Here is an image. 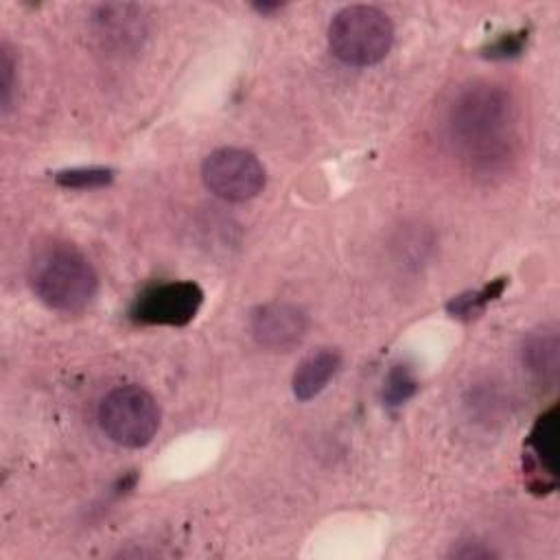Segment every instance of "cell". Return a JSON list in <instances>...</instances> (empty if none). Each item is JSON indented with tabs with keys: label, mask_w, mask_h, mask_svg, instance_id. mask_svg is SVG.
Masks as SVG:
<instances>
[{
	"label": "cell",
	"mask_w": 560,
	"mask_h": 560,
	"mask_svg": "<svg viewBox=\"0 0 560 560\" xmlns=\"http://www.w3.org/2000/svg\"><path fill=\"white\" fill-rule=\"evenodd\" d=\"M254 9H256L258 13H271V11L280 9V4H278V2H256Z\"/></svg>",
	"instance_id": "ac0fdd59"
},
{
	"label": "cell",
	"mask_w": 560,
	"mask_h": 560,
	"mask_svg": "<svg viewBox=\"0 0 560 560\" xmlns=\"http://www.w3.org/2000/svg\"><path fill=\"white\" fill-rule=\"evenodd\" d=\"M420 383L407 363H394L383 383V400L387 407H402L416 396Z\"/></svg>",
	"instance_id": "4fadbf2b"
},
{
	"label": "cell",
	"mask_w": 560,
	"mask_h": 560,
	"mask_svg": "<svg viewBox=\"0 0 560 560\" xmlns=\"http://www.w3.org/2000/svg\"><path fill=\"white\" fill-rule=\"evenodd\" d=\"M392 44L394 24L376 7L350 4L330 20L328 46L348 66H374L387 57Z\"/></svg>",
	"instance_id": "3957f363"
},
{
	"label": "cell",
	"mask_w": 560,
	"mask_h": 560,
	"mask_svg": "<svg viewBox=\"0 0 560 560\" xmlns=\"http://www.w3.org/2000/svg\"><path fill=\"white\" fill-rule=\"evenodd\" d=\"M90 28L103 50L129 55L142 48L149 35V20L140 4L105 2L92 9Z\"/></svg>",
	"instance_id": "52a82bcc"
},
{
	"label": "cell",
	"mask_w": 560,
	"mask_h": 560,
	"mask_svg": "<svg viewBox=\"0 0 560 560\" xmlns=\"http://www.w3.org/2000/svg\"><path fill=\"white\" fill-rule=\"evenodd\" d=\"M525 39H527V33L525 31H518V33H503L499 35L492 44H488L483 48V55L490 57V59H510V57H516L523 46H525Z\"/></svg>",
	"instance_id": "2e32d148"
},
{
	"label": "cell",
	"mask_w": 560,
	"mask_h": 560,
	"mask_svg": "<svg viewBox=\"0 0 560 560\" xmlns=\"http://www.w3.org/2000/svg\"><path fill=\"white\" fill-rule=\"evenodd\" d=\"M339 365H341V354L332 348H322L308 354L306 359L300 361V365L293 372V378H291L293 396L300 402L315 398L337 374Z\"/></svg>",
	"instance_id": "8fae6325"
},
{
	"label": "cell",
	"mask_w": 560,
	"mask_h": 560,
	"mask_svg": "<svg viewBox=\"0 0 560 560\" xmlns=\"http://www.w3.org/2000/svg\"><path fill=\"white\" fill-rule=\"evenodd\" d=\"M201 177L212 195L232 203L254 199L267 182L265 166L258 162V158L236 147L212 151L203 160Z\"/></svg>",
	"instance_id": "5b68a950"
},
{
	"label": "cell",
	"mask_w": 560,
	"mask_h": 560,
	"mask_svg": "<svg viewBox=\"0 0 560 560\" xmlns=\"http://www.w3.org/2000/svg\"><path fill=\"white\" fill-rule=\"evenodd\" d=\"M28 282L46 306L63 313L85 308L98 289L92 262L68 243L42 247L31 260Z\"/></svg>",
	"instance_id": "7a4b0ae2"
},
{
	"label": "cell",
	"mask_w": 560,
	"mask_h": 560,
	"mask_svg": "<svg viewBox=\"0 0 560 560\" xmlns=\"http://www.w3.org/2000/svg\"><path fill=\"white\" fill-rule=\"evenodd\" d=\"M15 92H18V63L13 57V50L7 42L0 46V109L2 116H9V112L15 105Z\"/></svg>",
	"instance_id": "9a60e30c"
},
{
	"label": "cell",
	"mask_w": 560,
	"mask_h": 560,
	"mask_svg": "<svg viewBox=\"0 0 560 560\" xmlns=\"http://www.w3.org/2000/svg\"><path fill=\"white\" fill-rule=\"evenodd\" d=\"M451 556H455V558H464V560H470V558H490V556H494V551L492 549H488V547H481V542H475V545H470V542H464V547H459V549H453V553Z\"/></svg>",
	"instance_id": "e0dca14e"
},
{
	"label": "cell",
	"mask_w": 560,
	"mask_h": 560,
	"mask_svg": "<svg viewBox=\"0 0 560 560\" xmlns=\"http://www.w3.org/2000/svg\"><path fill=\"white\" fill-rule=\"evenodd\" d=\"M160 405L140 385H120L98 405V427L118 446L142 448L160 429Z\"/></svg>",
	"instance_id": "277c9868"
},
{
	"label": "cell",
	"mask_w": 560,
	"mask_h": 560,
	"mask_svg": "<svg viewBox=\"0 0 560 560\" xmlns=\"http://www.w3.org/2000/svg\"><path fill=\"white\" fill-rule=\"evenodd\" d=\"M55 182L63 188L94 190V188L109 186L114 182V171L105 166H77V168H66L55 173Z\"/></svg>",
	"instance_id": "5bb4252c"
},
{
	"label": "cell",
	"mask_w": 560,
	"mask_h": 560,
	"mask_svg": "<svg viewBox=\"0 0 560 560\" xmlns=\"http://www.w3.org/2000/svg\"><path fill=\"white\" fill-rule=\"evenodd\" d=\"M306 328V313L291 302H265L249 313V335L269 352L295 348L304 339Z\"/></svg>",
	"instance_id": "ba28073f"
},
{
	"label": "cell",
	"mask_w": 560,
	"mask_h": 560,
	"mask_svg": "<svg viewBox=\"0 0 560 560\" xmlns=\"http://www.w3.org/2000/svg\"><path fill=\"white\" fill-rule=\"evenodd\" d=\"M203 304V289L192 280L160 282L136 295L129 319L142 326H186Z\"/></svg>",
	"instance_id": "8992f818"
},
{
	"label": "cell",
	"mask_w": 560,
	"mask_h": 560,
	"mask_svg": "<svg viewBox=\"0 0 560 560\" xmlns=\"http://www.w3.org/2000/svg\"><path fill=\"white\" fill-rule=\"evenodd\" d=\"M523 365L542 385H556L560 372V337L558 328L532 332L523 343Z\"/></svg>",
	"instance_id": "30bf717a"
},
{
	"label": "cell",
	"mask_w": 560,
	"mask_h": 560,
	"mask_svg": "<svg viewBox=\"0 0 560 560\" xmlns=\"http://www.w3.org/2000/svg\"><path fill=\"white\" fill-rule=\"evenodd\" d=\"M448 136L464 160L490 171L512 151L516 138V105L497 83L464 88L448 109Z\"/></svg>",
	"instance_id": "6da1fadb"
},
{
	"label": "cell",
	"mask_w": 560,
	"mask_h": 560,
	"mask_svg": "<svg viewBox=\"0 0 560 560\" xmlns=\"http://www.w3.org/2000/svg\"><path fill=\"white\" fill-rule=\"evenodd\" d=\"M505 284H508V278H494L477 291L459 293L446 302V313L457 319H472L479 313H483V308L503 293Z\"/></svg>",
	"instance_id": "7c38bea8"
},
{
	"label": "cell",
	"mask_w": 560,
	"mask_h": 560,
	"mask_svg": "<svg viewBox=\"0 0 560 560\" xmlns=\"http://www.w3.org/2000/svg\"><path fill=\"white\" fill-rule=\"evenodd\" d=\"M529 451V466H532V481L529 486L538 492H547L556 488V472H558V407H549L542 411L532 431L525 440Z\"/></svg>",
	"instance_id": "9c48e42d"
}]
</instances>
